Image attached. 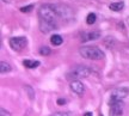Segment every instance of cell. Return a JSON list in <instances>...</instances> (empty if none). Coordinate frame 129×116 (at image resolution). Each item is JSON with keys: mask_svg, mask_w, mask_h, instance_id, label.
I'll use <instances>...</instances> for the list:
<instances>
[{"mask_svg": "<svg viewBox=\"0 0 129 116\" xmlns=\"http://www.w3.org/2000/svg\"><path fill=\"white\" fill-rule=\"evenodd\" d=\"M69 88L71 90L73 91L74 93H77V95H83L84 91H85V86H84V84L79 80V79H73L71 84H69Z\"/></svg>", "mask_w": 129, "mask_h": 116, "instance_id": "52a82bcc", "label": "cell"}, {"mask_svg": "<svg viewBox=\"0 0 129 116\" xmlns=\"http://www.w3.org/2000/svg\"><path fill=\"white\" fill-rule=\"evenodd\" d=\"M85 115H86V116H91V115H92V112H86Z\"/></svg>", "mask_w": 129, "mask_h": 116, "instance_id": "44dd1931", "label": "cell"}, {"mask_svg": "<svg viewBox=\"0 0 129 116\" xmlns=\"http://www.w3.org/2000/svg\"><path fill=\"white\" fill-rule=\"evenodd\" d=\"M23 65L28 68H36L40 66V61H32V60H24Z\"/></svg>", "mask_w": 129, "mask_h": 116, "instance_id": "7c38bea8", "label": "cell"}, {"mask_svg": "<svg viewBox=\"0 0 129 116\" xmlns=\"http://www.w3.org/2000/svg\"><path fill=\"white\" fill-rule=\"evenodd\" d=\"M64 103H66L64 99H57V104H59V105H63Z\"/></svg>", "mask_w": 129, "mask_h": 116, "instance_id": "d6986e66", "label": "cell"}, {"mask_svg": "<svg viewBox=\"0 0 129 116\" xmlns=\"http://www.w3.org/2000/svg\"><path fill=\"white\" fill-rule=\"evenodd\" d=\"M99 36H101V33H99V31H90V33L84 34L83 37H81V41L83 42L94 41L97 38H99Z\"/></svg>", "mask_w": 129, "mask_h": 116, "instance_id": "ba28073f", "label": "cell"}, {"mask_svg": "<svg viewBox=\"0 0 129 116\" xmlns=\"http://www.w3.org/2000/svg\"><path fill=\"white\" fill-rule=\"evenodd\" d=\"M26 43H28V40H26V37H24V36L10 38V46L16 51L23 50L24 48L26 47Z\"/></svg>", "mask_w": 129, "mask_h": 116, "instance_id": "5b68a950", "label": "cell"}, {"mask_svg": "<svg viewBox=\"0 0 129 116\" xmlns=\"http://www.w3.org/2000/svg\"><path fill=\"white\" fill-rule=\"evenodd\" d=\"M109 7H110L111 11L118 12V11H122V10H123V7H124V4H123V3H114V4H111Z\"/></svg>", "mask_w": 129, "mask_h": 116, "instance_id": "4fadbf2b", "label": "cell"}, {"mask_svg": "<svg viewBox=\"0 0 129 116\" xmlns=\"http://www.w3.org/2000/svg\"><path fill=\"white\" fill-rule=\"evenodd\" d=\"M9 72H11V66H10L7 62L1 61V62H0V73H1V74H6V73H9Z\"/></svg>", "mask_w": 129, "mask_h": 116, "instance_id": "30bf717a", "label": "cell"}, {"mask_svg": "<svg viewBox=\"0 0 129 116\" xmlns=\"http://www.w3.org/2000/svg\"><path fill=\"white\" fill-rule=\"evenodd\" d=\"M79 54L83 56L84 59H87V60H102L104 59V51L97 48V47H81L79 49Z\"/></svg>", "mask_w": 129, "mask_h": 116, "instance_id": "7a4b0ae2", "label": "cell"}, {"mask_svg": "<svg viewBox=\"0 0 129 116\" xmlns=\"http://www.w3.org/2000/svg\"><path fill=\"white\" fill-rule=\"evenodd\" d=\"M0 115H1V116H5V115L9 116V115H10V112H9V111H6L5 109H3V108H1V109H0Z\"/></svg>", "mask_w": 129, "mask_h": 116, "instance_id": "ac0fdd59", "label": "cell"}, {"mask_svg": "<svg viewBox=\"0 0 129 116\" xmlns=\"http://www.w3.org/2000/svg\"><path fill=\"white\" fill-rule=\"evenodd\" d=\"M93 73V71L88 67H85V66H77L74 67L73 70L68 73L69 78L73 79H81V78H87Z\"/></svg>", "mask_w": 129, "mask_h": 116, "instance_id": "3957f363", "label": "cell"}, {"mask_svg": "<svg viewBox=\"0 0 129 116\" xmlns=\"http://www.w3.org/2000/svg\"><path fill=\"white\" fill-rule=\"evenodd\" d=\"M110 115L112 116H121L123 114L122 107H121V103H116V104H111L110 105Z\"/></svg>", "mask_w": 129, "mask_h": 116, "instance_id": "9c48e42d", "label": "cell"}, {"mask_svg": "<svg viewBox=\"0 0 129 116\" xmlns=\"http://www.w3.org/2000/svg\"><path fill=\"white\" fill-rule=\"evenodd\" d=\"M32 7H34V5H28V6H24V7H22L20 9V11L22 12H30L32 10Z\"/></svg>", "mask_w": 129, "mask_h": 116, "instance_id": "e0dca14e", "label": "cell"}, {"mask_svg": "<svg viewBox=\"0 0 129 116\" xmlns=\"http://www.w3.org/2000/svg\"><path fill=\"white\" fill-rule=\"evenodd\" d=\"M37 14H38L40 19H44V20H49V22H56V19L60 17V14L54 5H42L38 9Z\"/></svg>", "mask_w": 129, "mask_h": 116, "instance_id": "6da1fadb", "label": "cell"}, {"mask_svg": "<svg viewBox=\"0 0 129 116\" xmlns=\"http://www.w3.org/2000/svg\"><path fill=\"white\" fill-rule=\"evenodd\" d=\"M54 115H60V116H62V115H69L68 112H56V114H54Z\"/></svg>", "mask_w": 129, "mask_h": 116, "instance_id": "ffe728a7", "label": "cell"}, {"mask_svg": "<svg viewBox=\"0 0 129 116\" xmlns=\"http://www.w3.org/2000/svg\"><path fill=\"white\" fill-rule=\"evenodd\" d=\"M25 90L28 91V95H29V97H30V99H34V98H35V91H34L30 86H26Z\"/></svg>", "mask_w": 129, "mask_h": 116, "instance_id": "2e32d148", "label": "cell"}, {"mask_svg": "<svg viewBox=\"0 0 129 116\" xmlns=\"http://www.w3.org/2000/svg\"><path fill=\"white\" fill-rule=\"evenodd\" d=\"M56 22H49V20H44V19H40V30L43 34H49L56 29Z\"/></svg>", "mask_w": 129, "mask_h": 116, "instance_id": "8992f818", "label": "cell"}, {"mask_svg": "<svg viewBox=\"0 0 129 116\" xmlns=\"http://www.w3.org/2000/svg\"><path fill=\"white\" fill-rule=\"evenodd\" d=\"M50 53H51V50L50 49H49V48H48V47H42V48H40V54H41V55H50Z\"/></svg>", "mask_w": 129, "mask_h": 116, "instance_id": "9a60e30c", "label": "cell"}, {"mask_svg": "<svg viewBox=\"0 0 129 116\" xmlns=\"http://www.w3.org/2000/svg\"><path fill=\"white\" fill-rule=\"evenodd\" d=\"M50 42L51 44H54V46H61L62 42H63V38L61 37L60 35H53L50 37Z\"/></svg>", "mask_w": 129, "mask_h": 116, "instance_id": "8fae6325", "label": "cell"}, {"mask_svg": "<svg viewBox=\"0 0 129 116\" xmlns=\"http://www.w3.org/2000/svg\"><path fill=\"white\" fill-rule=\"evenodd\" d=\"M96 19H97L96 13H90L87 17H86V23H87L88 25H92V24L96 23Z\"/></svg>", "mask_w": 129, "mask_h": 116, "instance_id": "5bb4252c", "label": "cell"}, {"mask_svg": "<svg viewBox=\"0 0 129 116\" xmlns=\"http://www.w3.org/2000/svg\"><path fill=\"white\" fill-rule=\"evenodd\" d=\"M129 93V90L127 88H118L114 90L111 92V97H110V105L111 104H116V103H121L124 99Z\"/></svg>", "mask_w": 129, "mask_h": 116, "instance_id": "277c9868", "label": "cell"}]
</instances>
